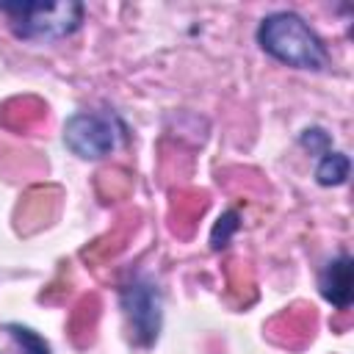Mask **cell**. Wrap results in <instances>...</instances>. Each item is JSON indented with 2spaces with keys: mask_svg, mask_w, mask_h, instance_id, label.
<instances>
[{
  "mask_svg": "<svg viewBox=\"0 0 354 354\" xmlns=\"http://www.w3.org/2000/svg\"><path fill=\"white\" fill-rule=\"evenodd\" d=\"M257 44L279 64L293 69H324L326 47L310 30V25L293 11H274L257 28Z\"/></svg>",
  "mask_w": 354,
  "mask_h": 354,
  "instance_id": "obj_1",
  "label": "cell"
},
{
  "mask_svg": "<svg viewBox=\"0 0 354 354\" xmlns=\"http://www.w3.org/2000/svg\"><path fill=\"white\" fill-rule=\"evenodd\" d=\"M0 11L11 19V30L28 41H55L75 33L83 22L80 3H3Z\"/></svg>",
  "mask_w": 354,
  "mask_h": 354,
  "instance_id": "obj_2",
  "label": "cell"
},
{
  "mask_svg": "<svg viewBox=\"0 0 354 354\" xmlns=\"http://www.w3.org/2000/svg\"><path fill=\"white\" fill-rule=\"evenodd\" d=\"M122 307L138 346H152L160 332V290L147 277H133L122 288Z\"/></svg>",
  "mask_w": 354,
  "mask_h": 354,
  "instance_id": "obj_3",
  "label": "cell"
},
{
  "mask_svg": "<svg viewBox=\"0 0 354 354\" xmlns=\"http://www.w3.org/2000/svg\"><path fill=\"white\" fill-rule=\"evenodd\" d=\"M116 122L102 113H75L64 124V144L86 160L105 158L116 147Z\"/></svg>",
  "mask_w": 354,
  "mask_h": 354,
  "instance_id": "obj_4",
  "label": "cell"
},
{
  "mask_svg": "<svg viewBox=\"0 0 354 354\" xmlns=\"http://www.w3.org/2000/svg\"><path fill=\"white\" fill-rule=\"evenodd\" d=\"M318 288H321V296L329 304H335L337 310H346L351 304V299H354V263L346 252L324 266Z\"/></svg>",
  "mask_w": 354,
  "mask_h": 354,
  "instance_id": "obj_5",
  "label": "cell"
},
{
  "mask_svg": "<svg viewBox=\"0 0 354 354\" xmlns=\"http://www.w3.org/2000/svg\"><path fill=\"white\" fill-rule=\"evenodd\" d=\"M348 169H351V160H348L346 152H337V149L332 152V149H326V152L321 155L318 166H315V177H318L321 185H340V183H346V177H348Z\"/></svg>",
  "mask_w": 354,
  "mask_h": 354,
  "instance_id": "obj_6",
  "label": "cell"
},
{
  "mask_svg": "<svg viewBox=\"0 0 354 354\" xmlns=\"http://www.w3.org/2000/svg\"><path fill=\"white\" fill-rule=\"evenodd\" d=\"M6 329H8V335L17 340V346L22 348V354H50L47 340H44V337H39L33 329L19 326V324H8Z\"/></svg>",
  "mask_w": 354,
  "mask_h": 354,
  "instance_id": "obj_7",
  "label": "cell"
},
{
  "mask_svg": "<svg viewBox=\"0 0 354 354\" xmlns=\"http://www.w3.org/2000/svg\"><path fill=\"white\" fill-rule=\"evenodd\" d=\"M238 230V213L235 210H230V213H224L218 221H216V227H213V232H210V246L213 249H224L227 243H230V235Z\"/></svg>",
  "mask_w": 354,
  "mask_h": 354,
  "instance_id": "obj_8",
  "label": "cell"
},
{
  "mask_svg": "<svg viewBox=\"0 0 354 354\" xmlns=\"http://www.w3.org/2000/svg\"><path fill=\"white\" fill-rule=\"evenodd\" d=\"M301 144L307 147V149H313V152H326L329 149V136L321 130V127H310V130H304L301 133Z\"/></svg>",
  "mask_w": 354,
  "mask_h": 354,
  "instance_id": "obj_9",
  "label": "cell"
}]
</instances>
